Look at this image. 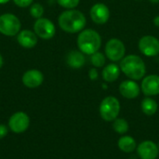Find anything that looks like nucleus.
Wrapping results in <instances>:
<instances>
[{"instance_id":"obj_1","label":"nucleus","mask_w":159,"mask_h":159,"mask_svg":"<svg viewBox=\"0 0 159 159\" xmlns=\"http://www.w3.org/2000/svg\"><path fill=\"white\" fill-rule=\"evenodd\" d=\"M58 22L62 31L69 34H75L85 28L87 20L81 11L73 8L61 12L58 18Z\"/></svg>"},{"instance_id":"obj_2","label":"nucleus","mask_w":159,"mask_h":159,"mask_svg":"<svg viewBox=\"0 0 159 159\" xmlns=\"http://www.w3.org/2000/svg\"><path fill=\"white\" fill-rule=\"evenodd\" d=\"M120 70L131 80H140L146 73L144 61L137 55L124 57L120 63Z\"/></svg>"},{"instance_id":"obj_3","label":"nucleus","mask_w":159,"mask_h":159,"mask_svg":"<svg viewBox=\"0 0 159 159\" xmlns=\"http://www.w3.org/2000/svg\"><path fill=\"white\" fill-rule=\"evenodd\" d=\"M102 45V38L98 32L92 29L82 30L77 37V46L81 52L92 55L99 51Z\"/></svg>"},{"instance_id":"obj_4","label":"nucleus","mask_w":159,"mask_h":159,"mask_svg":"<svg viewBox=\"0 0 159 159\" xmlns=\"http://www.w3.org/2000/svg\"><path fill=\"white\" fill-rule=\"evenodd\" d=\"M120 113V102L114 96H108L104 98L100 104L101 117L107 121L113 122L117 118Z\"/></svg>"},{"instance_id":"obj_5","label":"nucleus","mask_w":159,"mask_h":159,"mask_svg":"<svg viewBox=\"0 0 159 159\" xmlns=\"http://www.w3.org/2000/svg\"><path fill=\"white\" fill-rule=\"evenodd\" d=\"M21 28L20 19L12 13L0 15V34L7 36L17 35Z\"/></svg>"},{"instance_id":"obj_6","label":"nucleus","mask_w":159,"mask_h":159,"mask_svg":"<svg viewBox=\"0 0 159 159\" xmlns=\"http://www.w3.org/2000/svg\"><path fill=\"white\" fill-rule=\"evenodd\" d=\"M34 32L39 38L48 40L55 35L56 27L50 20L42 17L34 23Z\"/></svg>"},{"instance_id":"obj_7","label":"nucleus","mask_w":159,"mask_h":159,"mask_svg":"<svg viewBox=\"0 0 159 159\" xmlns=\"http://www.w3.org/2000/svg\"><path fill=\"white\" fill-rule=\"evenodd\" d=\"M126 53L124 43L117 39L112 38L105 45V55L112 61H118L122 60Z\"/></svg>"},{"instance_id":"obj_8","label":"nucleus","mask_w":159,"mask_h":159,"mask_svg":"<svg viewBox=\"0 0 159 159\" xmlns=\"http://www.w3.org/2000/svg\"><path fill=\"white\" fill-rule=\"evenodd\" d=\"M30 126V117L24 112L13 114L8 120V128L14 133H23Z\"/></svg>"},{"instance_id":"obj_9","label":"nucleus","mask_w":159,"mask_h":159,"mask_svg":"<svg viewBox=\"0 0 159 159\" xmlns=\"http://www.w3.org/2000/svg\"><path fill=\"white\" fill-rule=\"evenodd\" d=\"M141 52L147 57H155L159 54V40L153 35H144L139 41Z\"/></svg>"},{"instance_id":"obj_10","label":"nucleus","mask_w":159,"mask_h":159,"mask_svg":"<svg viewBox=\"0 0 159 159\" xmlns=\"http://www.w3.org/2000/svg\"><path fill=\"white\" fill-rule=\"evenodd\" d=\"M89 15L96 24H104L110 18V10L105 4L97 3L90 8Z\"/></svg>"},{"instance_id":"obj_11","label":"nucleus","mask_w":159,"mask_h":159,"mask_svg":"<svg viewBox=\"0 0 159 159\" xmlns=\"http://www.w3.org/2000/svg\"><path fill=\"white\" fill-rule=\"evenodd\" d=\"M137 154L141 159H157L159 154L158 146L152 141H144L137 146Z\"/></svg>"},{"instance_id":"obj_12","label":"nucleus","mask_w":159,"mask_h":159,"mask_svg":"<svg viewBox=\"0 0 159 159\" xmlns=\"http://www.w3.org/2000/svg\"><path fill=\"white\" fill-rule=\"evenodd\" d=\"M22 83L26 88L35 89L39 87L44 81V75L41 71L36 69H32L26 71L22 75Z\"/></svg>"},{"instance_id":"obj_13","label":"nucleus","mask_w":159,"mask_h":159,"mask_svg":"<svg viewBox=\"0 0 159 159\" xmlns=\"http://www.w3.org/2000/svg\"><path fill=\"white\" fill-rule=\"evenodd\" d=\"M142 91L146 96H156L159 94V75H151L143 78L141 86Z\"/></svg>"},{"instance_id":"obj_14","label":"nucleus","mask_w":159,"mask_h":159,"mask_svg":"<svg viewBox=\"0 0 159 159\" xmlns=\"http://www.w3.org/2000/svg\"><path fill=\"white\" fill-rule=\"evenodd\" d=\"M141 89L134 80H125L119 85V92L126 99H135L140 95Z\"/></svg>"},{"instance_id":"obj_15","label":"nucleus","mask_w":159,"mask_h":159,"mask_svg":"<svg viewBox=\"0 0 159 159\" xmlns=\"http://www.w3.org/2000/svg\"><path fill=\"white\" fill-rule=\"evenodd\" d=\"M38 36L31 30H21L17 34V42L24 48H33L37 44Z\"/></svg>"},{"instance_id":"obj_16","label":"nucleus","mask_w":159,"mask_h":159,"mask_svg":"<svg viewBox=\"0 0 159 159\" xmlns=\"http://www.w3.org/2000/svg\"><path fill=\"white\" fill-rule=\"evenodd\" d=\"M66 62L71 68H74V69L82 68L86 62L84 53L81 52L80 50L69 51L66 56Z\"/></svg>"},{"instance_id":"obj_17","label":"nucleus","mask_w":159,"mask_h":159,"mask_svg":"<svg viewBox=\"0 0 159 159\" xmlns=\"http://www.w3.org/2000/svg\"><path fill=\"white\" fill-rule=\"evenodd\" d=\"M102 78L105 82H115L120 75V68L115 63H110L102 70Z\"/></svg>"},{"instance_id":"obj_18","label":"nucleus","mask_w":159,"mask_h":159,"mask_svg":"<svg viewBox=\"0 0 159 159\" xmlns=\"http://www.w3.org/2000/svg\"><path fill=\"white\" fill-rule=\"evenodd\" d=\"M118 148L124 153H132L137 149V143L131 136H123L118 140Z\"/></svg>"},{"instance_id":"obj_19","label":"nucleus","mask_w":159,"mask_h":159,"mask_svg":"<svg viewBox=\"0 0 159 159\" xmlns=\"http://www.w3.org/2000/svg\"><path fill=\"white\" fill-rule=\"evenodd\" d=\"M142 111L146 115V116H154L157 112V109H158V104L157 102L152 99V98H145L143 100L142 102Z\"/></svg>"},{"instance_id":"obj_20","label":"nucleus","mask_w":159,"mask_h":159,"mask_svg":"<svg viewBox=\"0 0 159 159\" xmlns=\"http://www.w3.org/2000/svg\"><path fill=\"white\" fill-rule=\"evenodd\" d=\"M129 123L124 118H116L113 121V129L118 134H125L129 130Z\"/></svg>"},{"instance_id":"obj_21","label":"nucleus","mask_w":159,"mask_h":159,"mask_svg":"<svg viewBox=\"0 0 159 159\" xmlns=\"http://www.w3.org/2000/svg\"><path fill=\"white\" fill-rule=\"evenodd\" d=\"M90 61H91L92 65L96 68L102 67L105 64V56L102 52L97 51L91 55Z\"/></svg>"},{"instance_id":"obj_22","label":"nucleus","mask_w":159,"mask_h":159,"mask_svg":"<svg viewBox=\"0 0 159 159\" xmlns=\"http://www.w3.org/2000/svg\"><path fill=\"white\" fill-rule=\"evenodd\" d=\"M30 14L33 18H34L36 20L42 18V16L44 14V7L39 3H34V4L31 5Z\"/></svg>"},{"instance_id":"obj_23","label":"nucleus","mask_w":159,"mask_h":159,"mask_svg":"<svg viewBox=\"0 0 159 159\" xmlns=\"http://www.w3.org/2000/svg\"><path fill=\"white\" fill-rule=\"evenodd\" d=\"M56 1L61 7L66 9H73L78 6L80 0H56Z\"/></svg>"},{"instance_id":"obj_24","label":"nucleus","mask_w":159,"mask_h":159,"mask_svg":"<svg viewBox=\"0 0 159 159\" xmlns=\"http://www.w3.org/2000/svg\"><path fill=\"white\" fill-rule=\"evenodd\" d=\"M12 1L19 7H28L32 5L34 0H12Z\"/></svg>"},{"instance_id":"obj_25","label":"nucleus","mask_w":159,"mask_h":159,"mask_svg":"<svg viewBox=\"0 0 159 159\" xmlns=\"http://www.w3.org/2000/svg\"><path fill=\"white\" fill-rule=\"evenodd\" d=\"M7 134V126L3 125V124H0V140L5 138Z\"/></svg>"},{"instance_id":"obj_26","label":"nucleus","mask_w":159,"mask_h":159,"mask_svg":"<svg viewBox=\"0 0 159 159\" xmlns=\"http://www.w3.org/2000/svg\"><path fill=\"white\" fill-rule=\"evenodd\" d=\"M89 75L91 80H96L98 78V72H97L96 68H91L89 72Z\"/></svg>"},{"instance_id":"obj_27","label":"nucleus","mask_w":159,"mask_h":159,"mask_svg":"<svg viewBox=\"0 0 159 159\" xmlns=\"http://www.w3.org/2000/svg\"><path fill=\"white\" fill-rule=\"evenodd\" d=\"M154 23H155L156 26L159 27V16H157V17L154 19Z\"/></svg>"},{"instance_id":"obj_28","label":"nucleus","mask_w":159,"mask_h":159,"mask_svg":"<svg viewBox=\"0 0 159 159\" xmlns=\"http://www.w3.org/2000/svg\"><path fill=\"white\" fill-rule=\"evenodd\" d=\"M3 63H4V61H3V57H2V55L0 54V69H1L2 66H3Z\"/></svg>"},{"instance_id":"obj_29","label":"nucleus","mask_w":159,"mask_h":159,"mask_svg":"<svg viewBox=\"0 0 159 159\" xmlns=\"http://www.w3.org/2000/svg\"><path fill=\"white\" fill-rule=\"evenodd\" d=\"M10 0H0V5H4V4H7L8 3Z\"/></svg>"},{"instance_id":"obj_30","label":"nucleus","mask_w":159,"mask_h":159,"mask_svg":"<svg viewBox=\"0 0 159 159\" xmlns=\"http://www.w3.org/2000/svg\"><path fill=\"white\" fill-rule=\"evenodd\" d=\"M152 3H158L159 2V0H150Z\"/></svg>"},{"instance_id":"obj_31","label":"nucleus","mask_w":159,"mask_h":159,"mask_svg":"<svg viewBox=\"0 0 159 159\" xmlns=\"http://www.w3.org/2000/svg\"><path fill=\"white\" fill-rule=\"evenodd\" d=\"M157 146H158V149H159V142H158V143H157Z\"/></svg>"},{"instance_id":"obj_32","label":"nucleus","mask_w":159,"mask_h":159,"mask_svg":"<svg viewBox=\"0 0 159 159\" xmlns=\"http://www.w3.org/2000/svg\"><path fill=\"white\" fill-rule=\"evenodd\" d=\"M136 1H143V0H136Z\"/></svg>"}]
</instances>
